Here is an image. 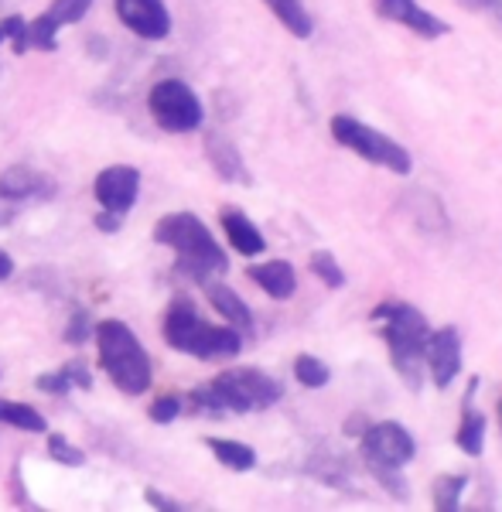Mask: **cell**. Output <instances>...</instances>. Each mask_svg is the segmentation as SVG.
<instances>
[{
	"instance_id": "cell-1",
	"label": "cell",
	"mask_w": 502,
	"mask_h": 512,
	"mask_svg": "<svg viewBox=\"0 0 502 512\" xmlns=\"http://www.w3.org/2000/svg\"><path fill=\"white\" fill-rule=\"evenodd\" d=\"M373 321L383 332L393 369H397L400 379L410 386V390H421L424 345H427V335H431L427 318L407 301H383L380 308H373Z\"/></svg>"
},
{
	"instance_id": "cell-11",
	"label": "cell",
	"mask_w": 502,
	"mask_h": 512,
	"mask_svg": "<svg viewBox=\"0 0 502 512\" xmlns=\"http://www.w3.org/2000/svg\"><path fill=\"white\" fill-rule=\"evenodd\" d=\"M137 188H141V171L130 168V164H113L96 178V198H100L106 212H117V216H123L134 205Z\"/></svg>"
},
{
	"instance_id": "cell-22",
	"label": "cell",
	"mask_w": 502,
	"mask_h": 512,
	"mask_svg": "<svg viewBox=\"0 0 502 512\" xmlns=\"http://www.w3.org/2000/svg\"><path fill=\"white\" fill-rule=\"evenodd\" d=\"M468 485V475L462 472H451V475H441L438 482H434V509L438 512H455L462 506V492Z\"/></svg>"
},
{
	"instance_id": "cell-10",
	"label": "cell",
	"mask_w": 502,
	"mask_h": 512,
	"mask_svg": "<svg viewBox=\"0 0 502 512\" xmlns=\"http://www.w3.org/2000/svg\"><path fill=\"white\" fill-rule=\"evenodd\" d=\"M117 18L147 41L171 35V14L161 0H117Z\"/></svg>"
},
{
	"instance_id": "cell-7",
	"label": "cell",
	"mask_w": 502,
	"mask_h": 512,
	"mask_svg": "<svg viewBox=\"0 0 502 512\" xmlns=\"http://www.w3.org/2000/svg\"><path fill=\"white\" fill-rule=\"evenodd\" d=\"M332 137L339 140L345 151L359 154V158L369 164H380V168L393 171V175H410V171H414V158H410L407 147L397 144L393 137H386L383 130L349 117V113L332 117Z\"/></svg>"
},
{
	"instance_id": "cell-24",
	"label": "cell",
	"mask_w": 502,
	"mask_h": 512,
	"mask_svg": "<svg viewBox=\"0 0 502 512\" xmlns=\"http://www.w3.org/2000/svg\"><path fill=\"white\" fill-rule=\"evenodd\" d=\"M311 274L328 287H345V270L339 267V260H335L328 250L311 253Z\"/></svg>"
},
{
	"instance_id": "cell-25",
	"label": "cell",
	"mask_w": 502,
	"mask_h": 512,
	"mask_svg": "<svg viewBox=\"0 0 502 512\" xmlns=\"http://www.w3.org/2000/svg\"><path fill=\"white\" fill-rule=\"evenodd\" d=\"M89 7H93V0H55L45 11V18L52 21L55 28H62V24H76L86 18Z\"/></svg>"
},
{
	"instance_id": "cell-5",
	"label": "cell",
	"mask_w": 502,
	"mask_h": 512,
	"mask_svg": "<svg viewBox=\"0 0 502 512\" xmlns=\"http://www.w3.org/2000/svg\"><path fill=\"white\" fill-rule=\"evenodd\" d=\"M96 342H100V362L113 386L127 396H141L151 390V359H147L144 345L130 332L123 321L106 318L96 328Z\"/></svg>"
},
{
	"instance_id": "cell-13",
	"label": "cell",
	"mask_w": 502,
	"mask_h": 512,
	"mask_svg": "<svg viewBox=\"0 0 502 512\" xmlns=\"http://www.w3.org/2000/svg\"><path fill=\"white\" fill-rule=\"evenodd\" d=\"M253 284L260 287L263 294H270L274 301H287L298 291V274L287 260H267V263H257V267L246 270Z\"/></svg>"
},
{
	"instance_id": "cell-4",
	"label": "cell",
	"mask_w": 502,
	"mask_h": 512,
	"mask_svg": "<svg viewBox=\"0 0 502 512\" xmlns=\"http://www.w3.org/2000/svg\"><path fill=\"white\" fill-rule=\"evenodd\" d=\"M164 342L195 359H233L243 349V338L233 325H209L192 301H175L164 315Z\"/></svg>"
},
{
	"instance_id": "cell-30",
	"label": "cell",
	"mask_w": 502,
	"mask_h": 512,
	"mask_svg": "<svg viewBox=\"0 0 502 512\" xmlns=\"http://www.w3.org/2000/svg\"><path fill=\"white\" fill-rule=\"evenodd\" d=\"M86 332H89L86 311H76V315H72V321H69V328H65V342H69V345H82L89 338Z\"/></svg>"
},
{
	"instance_id": "cell-28",
	"label": "cell",
	"mask_w": 502,
	"mask_h": 512,
	"mask_svg": "<svg viewBox=\"0 0 502 512\" xmlns=\"http://www.w3.org/2000/svg\"><path fill=\"white\" fill-rule=\"evenodd\" d=\"M458 4H462L465 11H472V14H479V18L492 21L502 31V0H458Z\"/></svg>"
},
{
	"instance_id": "cell-6",
	"label": "cell",
	"mask_w": 502,
	"mask_h": 512,
	"mask_svg": "<svg viewBox=\"0 0 502 512\" xmlns=\"http://www.w3.org/2000/svg\"><path fill=\"white\" fill-rule=\"evenodd\" d=\"M414 434L400 427L397 420H380L362 431V458H366L369 472L390 489V495L407 499V485L400 482V468L414 461Z\"/></svg>"
},
{
	"instance_id": "cell-12",
	"label": "cell",
	"mask_w": 502,
	"mask_h": 512,
	"mask_svg": "<svg viewBox=\"0 0 502 512\" xmlns=\"http://www.w3.org/2000/svg\"><path fill=\"white\" fill-rule=\"evenodd\" d=\"M376 4V14L393 24H403V28H410L414 35L421 38H441L448 35V21H441L438 14H431L427 7H421L417 0H373Z\"/></svg>"
},
{
	"instance_id": "cell-35",
	"label": "cell",
	"mask_w": 502,
	"mask_h": 512,
	"mask_svg": "<svg viewBox=\"0 0 502 512\" xmlns=\"http://www.w3.org/2000/svg\"><path fill=\"white\" fill-rule=\"evenodd\" d=\"M499 424H502V400H499Z\"/></svg>"
},
{
	"instance_id": "cell-18",
	"label": "cell",
	"mask_w": 502,
	"mask_h": 512,
	"mask_svg": "<svg viewBox=\"0 0 502 512\" xmlns=\"http://www.w3.org/2000/svg\"><path fill=\"white\" fill-rule=\"evenodd\" d=\"M48 192H52V185L31 168H11L0 175V198H35Z\"/></svg>"
},
{
	"instance_id": "cell-32",
	"label": "cell",
	"mask_w": 502,
	"mask_h": 512,
	"mask_svg": "<svg viewBox=\"0 0 502 512\" xmlns=\"http://www.w3.org/2000/svg\"><path fill=\"white\" fill-rule=\"evenodd\" d=\"M147 502H151L154 509H171V512H181V509H185V506H181V502L168 499V495H161L158 489H147Z\"/></svg>"
},
{
	"instance_id": "cell-14",
	"label": "cell",
	"mask_w": 502,
	"mask_h": 512,
	"mask_svg": "<svg viewBox=\"0 0 502 512\" xmlns=\"http://www.w3.org/2000/svg\"><path fill=\"white\" fill-rule=\"evenodd\" d=\"M475 390H479V379H472L465 390V403H462V424H458V448L465 454H472V458H479L482 448H485V417L482 410L475 407Z\"/></svg>"
},
{
	"instance_id": "cell-27",
	"label": "cell",
	"mask_w": 502,
	"mask_h": 512,
	"mask_svg": "<svg viewBox=\"0 0 502 512\" xmlns=\"http://www.w3.org/2000/svg\"><path fill=\"white\" fill-rule=\"evenodd\" d=\"M181 414V396H175V393H164V396H158V400L151 403V420L154 424H171Z\"/></svg>"
},
{
	"instance_id": "cell-17",
	"label": "cell",
	"mask_w": 502,
	"mask_h": 512,
	"mask_svg": "<svg viewBox=\"0 0 502 512\" xmlns=\"http://www.w3.org/2000/svg\"><path fill=\"white\" fill-rule=\"evenodd\" d=\"M205 154H209L212 168L219 171V178L240 181V185H250V171H246V164L240 158V151H236V144H229L226 137H219V134L205 137Z\"/></svg>"
},
{
	"instance_id": "cell-31",
	"label": "cell",
	"mask_w": 502,
	"mask_h": 512,
	"mask_svg": "<svg viewBox=\"0 0 502 512\" xmlns=\"http://www.w3.org/2000/svg\"><path fill=\"white\" fill-rule=\"evenodd\" d=\"M21 28H24V18H18V14L0 21V45H4V41H14V35H18Z\"/></svg>"
},
{
	"instance_id": "cell-19",
	"label": "cell",
	"mask_w": 502,
	"mask_h": 512,
	"mask_svg": "<svg viewBox=\"0 0 502 512\" xmlns=\"http://www.w3.org/2000/svg\"><path fill=\"white\" fill-rule=\"evenodd\" d=\"M263 4L274 11V18L281 21L294 38H311V31H315V21H311L304 0H263Z\"/></svg>"
},
{
	"instance_id": "cell-23",
	"label": "cell",
	"mask_w": 502,
	"mask_h": 512,
	"mask_svg": "<svg viewBox=\"0 0 502 512\" xmlns=\"http://www.w3.org/2000/svg\"><path fill=\"white\" fill-rule=\"evenodd\" d=\"M294 379L301 386H308V390H322V386H328V379H332V369L322 359H315V355H298L294 359Z\"/></svg>"
},
{
	"instance_id": "cell-33",
	"label": "cell",
	"mask_w": 502,
	"mask_h": 512,
	"mask_svg": "<svg viewBox=\"0 0 502 512\" xmlns=\"http://www.w3.org/2000/svg\"><path fill=\"white\" fill-rule=\"evenodd\" d=\"M96 226H100L103 233H117V229H120V216H117V212H103V216L96 219Z\"/></svg>"
},
{
	"instance_id": "cell-16",
	"label": "cell",
	"mask_w": 502,
	"mask_h": 512,
	"mask_svg": "<svg viewBox=\"0 0 502 512\" xmlns=\"http://www.w3.org/2000/svg\"><path fill=\"white\" fill-rule=\"evenodd\" d=\"M205 297H209L212 308H216L219 315L236 328V332H253V315H250V308H246V301L233 291V287H226V284H209V280H205Z\"/></svg>"
},
{
	"instance_id": "cell-2",
	"label": "cell",
	"mask_w": 502,
	"mask_h": 512,
	"mask_svg": "<svg viewBox=\"0 0 502 512\" xmlns=\"http://www.w3.org/2000/svg\"><path fill=\"white\" fill-rule=\"evenodd\" d=\"M284 396L281 383L260 369H226L209 386L192 390V407L202 414H253Z\"/></svg>"
},
{
	"instance_id": "cell-29",
	"label": "cell",
	"mask_w": 502,
	"mask_h": 512,
	"mask_svg": "<svg viewBox=\"0 0 502 512\" xmlns=\"http://www.w3.org/2000/svg\"><path fill=\"white\" fill-rule=\"evenodd\" d=\"M69 386H72V379H69V369H55V373H45V376H38V390H45V393H69Z\"/></svg>"
},
{
	"instance_id": "cell-8",
	"label": "cell",
	"mask_w": 502,
	"mask_h": 512,
	"mask_svg": "<svg viewBox=\"0 0 502 512\" xmlns=\"http://www.w3.org/2000/svg\"><path fill=\"white\" fill-rule=\"evenodd\" d=\"M147 106H151V117L158 120V127L168 130V134L199 130L205 117L202 99L181 79H161L158 86L151 89V96H147Z\"/></svg>"
},
{
	"instance_id": "cell-26",
	"label": "cell",
	"mask_w": 502,
	"mask_h": 512,
	"mask_svg": "<svg viewBox=\"0 0 502 512\" xmlns=\"http://www.w3.org/2000/svg\"><path fill=\"white\" fill-rule=\"evenodd\" d=\"M48 454H52V458L59 461V465H69V468H79L82 461H86V454H82L76 444L65 441V437H59V434H55L52 441H48Z\"/></svg>"
},
{
	"instance_id": "cell-9",
	"label": "cell",
	"mask_w": 502,
	"mask_h": 512,
	"mask_svg": "<svg viewBox=\"0 0 502 512\" xmlns=\"http://www.w3.org/2000/svg\"><path fill=\"white\" fill-rule=\"evenodd\" d=\"M424 366L431 369V379L438 390L455 383V376L462 373V335H458V328L444 325L427 335Z\"/></svg>"
},
{
	"instance_id": "cell-34",
	"label": "cell",
	"mask_w": 502,
	"mask_h": 512,
	"mask_svg": "<svg viewBox=\"0 0 502 512\" xmlns=\"http://www.w3.org/2000/svg\"><path fill=\"white\" fill-rule=\"evenodd\" d=\"M11 274H14V260L4 250H0V280H7Z\"/></svg>"
},
{
	"instance_id": "cell-15",
	"label": "cell",
	"mask_w": 502,
	"mask_h": 512,
	"mask_svg": "<svg viewBox=\"0 0 502 512\" xmlns=\"http://www.w3.org/2000/svg\"><path fill=\"white\" fill-rule=\"evenodd\" d=\"M222 222V229H226V236H229V246H233L236 253H243V256H257L267 250V239H263V233L257 226H253L250 219L243 216L240 209H226L219 216Z\"/></svg>"
},
{
	"instance_id": "cell-20",
	"label": "cell",
	"mask_w": 502,
	"mask_h": 512,
	"mask_svg": "<svg viewBox=\"0 0 502 512\" xmlns=\"http://www.w3.org/2000/svg\"><path fill=\"white\" fill-rule=\"evenodd\" d=\"M209 451L216 454L226 468H233V472H250L253 465H257V454H253L250 444H240V441H222V437H209Z\"/></svg>"
},
{
	"instance_id": "cell-21",
	"label": "cell",
	"mask_w": 502,
	"mask_h": 512,
	"mask_svg": "<svg viewBox=\"0 0 502 512\" xmlns=\"http://www.w3.org/2000/svg\"><path fill=\"white\" fill-rule=\"evenodd\" d=\"M0 424L18 427V431H31V434H41L48 427L45 417H41L35 407H24V403H14V400H0Z\"/></svg>"
},
{
	"instance_id": "cell-3",
	"label": "cell",
	"mask_w": 502,
	"mask_h": 512,
	"mask_svg": "<svg viewBox=\"0 0 502 512\" xmlns=\"http://www.w3.org/2000/svg\"><path fill=\"white\" fill-rule=\"evenodd\" d=\"M154 239L161 246H171L178 256V270L195 280H209L212 274H226V253L209 233V226L192 216V212H178V216H164L154 226Z\"/></svg>"
}]
</instances>
